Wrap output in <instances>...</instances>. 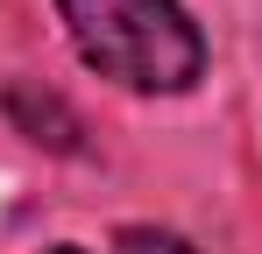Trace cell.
Instances as JSON below:
<instances>
[{"instance_id":"cell-1","label":"cell","mask_w":262,"mask_h":254,"mask_svg":"<svg viewBox=\"0 0 262 254\" xmlns=\"http://www.w3.org/2000/svg\"><path fill=\"white\" fill-rule=\"evenodd\" d=\"M57 14L78 57L128 92H191L206 78V36L177 0H57Z\"/></svg>"},{"instance_id":"cell-2","label":"cell","mask_w":262,"mask_h":254,"mask_svg":"<svg viewBox=\"0 0 262 254\" xmlns=\"http://www.w3.org/2000/svg\"><path fill=\"white\" fill-rule=\"evenodd\" d=\"M114 254H191V240H177L163 226H121L114 233Z\"/></svg>"},{"instance_id":"cell-3","label":"cell","mask_w":262,"mask_h":254,"mask_svg":"<svg viewBox=\"0 0 262 254\" xmlns=\"http://www.w3.org/2000/svg\"><path fill=\"white\" fill-rule=\"evenodd\" d=\"M50 254H85V247H50Z\"/></svg>"}]
</instances>
